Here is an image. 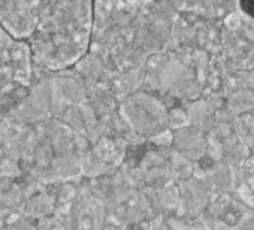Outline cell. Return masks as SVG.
Instances as JSON below:
<instances>
[{
  "instance_id": "cell-2",
  "label": "cell",
  "mask_w": 254,
  "mask_h": 230,
  "mask_svg": "<svg viewBox=\"0 0 254 230\" xmlns=\"http://www.w3.org/2000/svg\"><path fill=\"white\" fill-rule=\"evenodd\" d=\"M42 0H0V26L17 39H27Z\"/></svg>"
},
{
  "instance_id": "cell-1",
  "label": "cell",
  "mask_w": 254,
  "mask_h": 230,
  "mask_svg": "<svg viewBox=\"0 0 254 230\" xmlns=\"http://www.w3.org/2000/svg\"><path fill=\"white\" fill-rule=\"evenodd\" d=\"M91 0H42L29 44L33 61L47 70L82 58L91 36Z\"/></svg>"
}]
</instances>
